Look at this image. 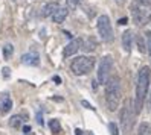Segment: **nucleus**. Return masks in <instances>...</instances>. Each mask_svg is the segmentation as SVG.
I'll list each match as a JSON object with an SVG mask.
<instances>
[{
    "label": "nucleus",
    "mask_w": 151,
    "mask_h": 135,
    "mask_svg": "<svg viewBox=\"0 0 151 135\" xmlns=\"http://www.w3.org/2000/svg\"><path fill=\"white\" fill-rule=\"evenodd\" d=\"M150 80H151V71L150 67H142L137 73L136 80V97H134V108L136 112L142 111L144 102L148 96V88H150Z\"/></svg>",
    "instance_id": "f257e3e1"
},
{
    "label": "nucleus",
    "mask_w": 151,
    "mask_h": 135,
    "mask_svg": "<svg viewBox=\"0 0 151 135\" xmlns=\"http://www.w3.org/2000/svg\"><path fill=\"white\" fill-rule=\"evenodd\" d=\"M83 0H67V6L72 8V9H75V8H78L79 5H81Z\"/></svg>",
    "instance_id": "412c9836"
},
{
    "label": "nucleus",
    "mask_w": 151,
    "mask_h": 135,
    "mask_svg": "<svg viewBox=\"0 0 151 135\" xmlns=\"http://www.w3.org/2000/svg\"><path fill=\"white\" fill-rule=\"evenodd\" d=\"M148 23L151 24V14H150V18H148Z\"/></svg>",
    "instance_id": "2f4dec72"
},
{
    "label": "nucleus",
    "mask_w": 151,
    "mask_h": 135,
    "mask_svg": "<svg viewBox=\"0 0 151 135\" xmlns=\"http://www.w3.org/2000/svg\"><path fill=\"white\" fill-rule=\"evenodd\" d=\"M83 44H84V41H83L81 38H73V40H70V43L66 46V49H64V52H63L64 58L73 56L75 53H78L79 49H83Z\"/></svg>",
    "instance_id": "6e6552de"
},
{
    "label": "nucleus",
    "mask_w": 151,
    "mask_h": 135,
    "mask_svg": "<svg viewBox=\"0 0 151 135\" xmlns=\"http://www.w3.org/2000/svg\"><path fill=\"white\" fill-rule=\"evenodd\" d=\"M2 71H3L2 75H3V77H5V79H8V77L11 76V70L8 68V67H3V70H2Z\"/></svg>",
    "instance_id": "b1692460"
},
{
    "label": "nucleus",
    "mask_w": 151,
    "mask_h": 135,
    "mask_svg": "<svg viewBox=\"0 0 151 135\" xmlns=\"http://www.w3.org/2000/svg\"><path fill=\"white\" fill-rule=\"evenodd\" d=\"M81 103H83V106H86V108H88V109H92V111H95V108H93V106H92L90 103H88L87 100H83Z\"/></svg>",
    "instance_id": "a878e982"
},
{
    "label": "nucleus",
    "mask_w": 151,
    "mask_h": 135,
    "mask_svg": "<svg viewBox=\"0 0 151 135\" xmlns=\"http://www.w3.org/2000/svg\"><path fill=\"white\" fill-rule=\"evenodd\" d=\"M11 108H12V100H11V97H3V100H2V105H0V112L2 114H8L11 111Z\"/></svg>",
    "instance_id": "ddd939ff"
},
{
    "label": "nucleus",
    "mask_w": 151,
    "mask_h": 135,
    "mask_svg": "<svg viewBox=\"0 0 151 135\" xmlns=\"http://www.w3.org/2000/svg\"><path fill=\"white\" fill-rule=\"evenodd\" d=\"M23 134H31V126H23Z\"/></svg>",
    "instance_id": "cd10ccee"
},
{
    "label": "nucleus",
    "mask_w": 151,
    "mask_h": 135,
    "mask_svg": "<svg viewBox=\"0 0 151 135\" xmlns=\"http://www.w3.org/2000/svg\"><path fill=\"white\" fill-rule=\"evenodd\" d=\"M136 43H137V49H139V52L140 53H147L148 50H147V41L140 37V35H137L136 37Z\"/></svg>",
    "instance_id": "f3484780"
},
{
    "label": "nucleus",
    "mask_w": 151,
    "mask_h": 135,
    "mask_svg": "<svg viewBox=\"0 0 151 135\" xmlns=\"http://www.w3.org/2000/svg\"><path fill=\"white\" fill-rule=\"evenodd\" d=\"M24 135H34V134H24Z\"/></svg>",
    "instance_id": "72a5a7b5"
},
{
    "label": "nucleus",
    "mask_w": 151,
    "mask_h": 135,
    "mask_svg": "<svg viewBox=\"0 0 151 135\" xmlns=\"http://www.w3.org/2000/svg\"><path fill=\"white\" fill-rule=\"evenodd\" d=\"M147 106H148V112L151 114V94L148 96V100H147Z\"/></svg>",
    "instance_id": "bb28decb"
},
{
    "label": "nucleus",
    "mask_w": 151,
    "mask_h": 135,
    "mask_svg": "<svg viewBox=\"0 0 151 135\" xmlns=\"http://www.w3.org/2000/svg\"><path fill=\"white\" fill-rule=\"evenodd\" d=\"M54 80H55V82H57V84H61V79H60L58 76H55V77H54Z\"/></svg>",
    "instance_id": "7c9ffc66"
},
{
    "label": "nucleus",
    "mask_w": 151,
    "mask_h": 135,
    "mask_svg": "<svg viewBox=\"0 0 151 135\" xmlns=\"http://www.w3.org/2000/svg\"><path fill=\"white\" fill-rule=\"evenodd\" d=\"M145 38H147V50H148V55H150V59H151V31L145 32Z\"/></svg>",
    "instance_id": "6ab92c4d"
},
{
    "label": "nucleus",
    "mask_w": 151,
    "mask_h": 135,
    "mask_svg": "<svg viewBox=\"0 0 151 135\" xmlns=\"http://www.w3.org/2000/svg\"><path fill=\"white\" fill-rule=\"evenodd\" d=\"M111 70H113V58L110 55L102 56L99 62V68H98V82L101 85L107 84V80L111 76Z\"/></svg>",
    "instance_id": "423d86ee"
},
{
    "label": "nucleus",
    "mask_w": 151,
    "mask_h": 135,
    "mask_svg": "<svg viewBox=\"0 0 151 135\" xmlns=\"http://www.w3.org/2000/svg\"><path fill=\"white\" fill-rule=\"evenodd\" d=\"M75 135H84V132H83L81 129H78V128H76V129H75Z\"/></svg>",
    "instance_id": "c85d7f7f"
},
{
    "label": "nucleus",
    "mask_w": 151,
    "mask_h": 135,
    "mask_svg": "<svg viewBox=\"0 0 151 135\" xmlns=\"http://www.w3.org/2000/svg\"><path fill=\"white\" fill-rule=\"evenodd\" d=\"M125 23H127V18H121L119 20V24H125Z\"/></svg>",
    "instance_id": "c756f323"
},
{
    "label": "nucleus",
    "mask_w": 151,
    "mask_h": 135,
    "mask_svg": "<svg viewBox=\"0 0 151 135\" xmlns=\"http://www.w3.org/2000/svg\"><path fill=\"white\" fill-rule=\"evenodd\" d=\"M109 129H110V134L111 135H118L119 132H118V128H116V124L114 123H109Z\"/></svg>",
    "instance_id": "4be33fe9"
},
{
    "label": "nucleus",
    "mask_w": 151,
    "mask_h": 135,
    "mask_svg": "<svg viewBox=\"0 0 151 135\" xmlns=\"http://www.w3.org/2000/svg\"><path fill=\"white\" fill-rule=\"evenodd\" d=\"M122 47L127 53H130V50L133 47V32L131 31H125L122 33Z\"/></svg>",
    "instance_id": "9b49d317"
},
{
    "label": "nucleus",
    "mask_w": 151,
    "mask_h": 135,
    "mask_svg": "<svg viewBox=\"0 0 151 135\" xmlns=\"http://www.w3.org/2000/svg\"><path fill=\"white\" fill-rule=\"evenodd\" d=\"M137 135H151V126L147 122H142L139 124V132Z\"/></svg>",
    "instance_id": "4468645a"
},
{
    "label": "nucleus",
    "mask_w": 151,
    "mask_h": 135,
    "mask_svg": "<svg viewBox=\"0 0 151 135\" xmlns=\"http://www.w3.org/2000/svg\"><path fill=\"white\" fill-rule=\"evenodd\" d=\"M83 49H84V52H90V50H95V49H96V43H95L93 40H90V41H88V43L86 44V46L83 44Z\"/></svg>",
    "instance_id": "aec40b11"
},
{
    "label": "nucleus",
    "mask_w": 151,
    "mask_h": 135,
    "mask_svg": "<svg viewBox=\"0 0 151 135\" xmlns=\"http://www.w3.org/2000/svg\"><path fill=\"white\" fill-rule=\"evenodd\" d=\"M130 11H131V17H133V21H134L137 26H144L148 18H150V15H148V8L145 6H142L137 0H134V2L131 3L130 6Z\"/></svg>",
    "instance_id": "0eeeda50"
},
{
    "label": "nucleus",
    "mask_w": 151,
    "mask_h": 135,
    "mask_svg": "<svg viewBox=\"0 0 151 135\" xmlns=\"http://www.w3.org/2000/svg\"><path fill=\"white\" fill-rule=\"evenodd\" d=\"M49 128H50V131L54 132L55 135H58V134L61 132V124H60V120H57V119L50 120V122H49Z\"/></svg>",
    "instance_id": "dca6fc26"
},
{
    "label": "nucleus",
    "mask_w": 151,
    "mask_h": 135,
    "mask_svg": "<svg viewBox=\"0 0 151 135\" xmlns=\"http://www.w3.org/2000/svg\"><path fill=\"white\" fill-rule=\"evenodd\" d=\"M69 15V6H60L58 9L52 14V20H54V23H63L66 20V17Z\"/></svg>",
    "instance_id": "9d476101"
},
{
    "label": "nucleus",
    "mask_w": 151,
    "mask_h": 135,
    "mask_svg": "<svg viewBox=\"0 0 151 135\" xmlns=\"http://www.w3.org/2000/svg\"><path fill=\"white\" fill-rule=\"evenodd\" d=\"M95 62L96 59L93 56H76L70 64V70L76 76H84L95 67Z\"/></svg>",
    "instance_id": "20e7f679"
},
{
    "label": "nucleus",
    "mask_w": 151,
    "mask_h": 135,
    "mask_svg": "<svg viewBox=\"0 0 151 135\" xmlns=\"http://www.w3.org/2000/svg\"><path fill=\"white\" fill-rule=\"evenodd\" d=\"M118 2H119V3H122V2H125V0H118Z\"/></svg>",
    "instance_id": "473e14b6"
},
{
    "label": "nucleus",
    "mask_w": 151,
    "mask_h": 135,
    "mask_svg": "<svg viewBox=\"0 0 151 135\" xmlns=\"http://www.w3.org/2000/svg\"><path fill=\"white\" fill-rule=\"evenodd\" d=\"M121 79L118 76H110V79L105 84V103L110 111L118 109L121 102Z\"/></svg>",
    "instance_id": "f03ea898"
},
{
    "label": "nucleus",
    "mask_w": 151,
    "mask_h": 135,
    "mask_svg": "<svg viewBox=\"0 0 151 135\" xmlns=\"http://www.w3.org/2000/svg\"><path fill=\"white\" fill-rule=\"evenodd\" d=\"M96 28H98V33H99V38L104 43H110L113 40V29H111V21L109 18V15H99L98 17V23H96Z\"/></svg>",
    "instance_id": "39448f33"
},
{
    "label": "nucleus",
    "mask_w": 151,
    "mask_h": 135,
    "mask_svg": "<svg viewBox=\"0 0 151 135\" xmlns=\"http://www.w3.org/2000/svg\"><path fill=\"white\" fill-rule=\"evenodd\" d=\"M22 123H23L22 115H12L11 119H9V126H11V128H14V129L20 128V126H22Z\"/></svg>",
    "instance_id": "2eb2a0df"
},
{
    "label": "nucleus",
    "mask_w": 151,
    "mask_h": 135,
    "mask_svg": "<svg viewBox=\"0 0 151 135\" xmlns=\"http://www.w3.org/2000/svg\"><path fill=\"white\" fill-rule=\"evenodd\" d=\"M134 112H136V108L133 100L127 99V102L124 103L122 109H121V126H122V131L125 132V135H128L133 129V124H134Z\"/></svg>",
    "instance_id": "7ed1b4c3"
},
{
    "label": "nucleus",
    "mask_w": 151,
    "mask_h": 135,
    "mask_svg": "<svg viewBox=\"0 0 151 135\" xmlns=\"http://www.w3.org/2000/svg\"><path fill=\"white\" fill-rule=\"evenodd\" d=\"M58 8H60V5H58L57 2H49V3H46V5L43 6L41 15H43V17H52V14H54Z\"/></svg>",
    "instance_id": "f8f14e48"
},
{
    "label": "nucleus",
    "mask_w": 151,
    "mask_h": 135,
    "mask_svg": "<svg viewBox=\"0 0 151 135\" xmlns=\"http://www.w3.org/2000/svg\"><path fill=\"white\" fill-rule=\"evenodd\" d=\"M137 2L142 6H145V8H148V9H151V0H137Z\"/></svg>",
    "instance_id": "5701e85b"
},
{
    "label": "nucleus",
    "mask_w": 151,
    "mask_h": 135,
    "mask_svg": "<svg viewBox=\"0 0 151 135\" xmlns=\"http://www.w3.org/2000/svg\"><path fill=\"white\" fill-rule=\"evenodd\" d=\"M37 123H38L40 126H43V124H44V122H43V114H41L40 111L37 112Z\"/></svg>",
    "instance_id": "393cba45"
},
{
    "label": "nucleus",
    "mask_w": 151,
    "mask_h": 135,
    "mask_svg": "<svg viewBox=\"0 0 151 135\" xmlns=\"http://www.w3.org/2000/svg\"><path fill=\"white\" fill-rule=\"evenodd\" d=\"M22 62L24 65H31V67H35L40 64V55L37 52H29V53H24L22 56Z\"/></svg>",
    "instance_id": "1a4fd4ad"
},
{
    "label": "nucleus",
    "mask_w": 151,
    "mask_h": 135,
    "mask_svg": "<svg viewBox=\"0 0 151 135\" xmlns=\"http://www.w3.org/2000/svg\"><path fill=\"white\" fill-rule=\"evenodd\" d=\"M12 53H14L12 44H6V46L3 47V56H5V59H9L12 56Z\"/></svg>",
    "instance_id": "a211bd4d"
}]
</instances>
